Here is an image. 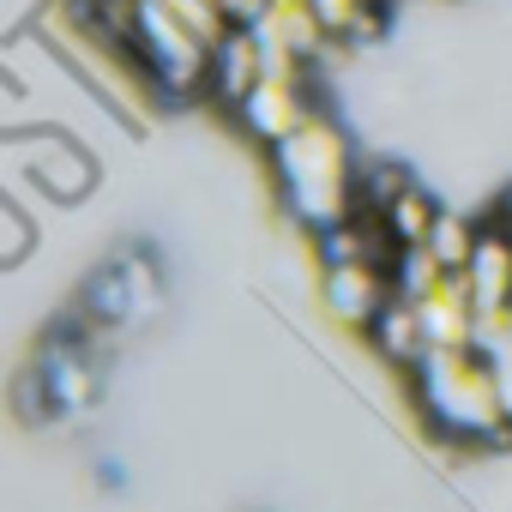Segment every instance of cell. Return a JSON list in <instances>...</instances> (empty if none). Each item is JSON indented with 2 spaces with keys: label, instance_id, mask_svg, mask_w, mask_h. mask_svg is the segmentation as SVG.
Here are the masks:
<instances>
[{
  "label": "cell",
  "instance_id": "30bf717a",
  "mask_svg": "<svg viewBox=\"0 0 512 512\" xmlns=\"http://www.w3.org/2000/svg\"><path fill=\"white\" fill-rule=\"evenodd\" d=\"M422 332H428V350H476V296H470V278L464 272H446L422 302Z\"/></svg>",
  "mask_w": 512,
  "mask_h": 512
},
{
  "label": "cell",
  "instance_id": "ffe728a7",
  "mask_svg": "<svg viewBox=\"0 0 512 512\" xmlns=\"http://www.w3.org/2000/svg\"><path fill=\"white\" fill-rule=\"evenodd\" d=\"M488 362H494V380H500V404H506V428H512V338H500V344L488 350Z\"/></svg>",
  "mask_w": 512,
  "mask_h": 512
},
{
  "label": "cell",
  "instance_id": "277c9868",
  "mask_svg": "<svg viewBox=\"0 0 512 512\" xmlns=\"http://www.w3.org/2000/svg\"><path fill=\"white\" fill-rule=\"evenodd\" d=\"M79 314H85L79 326H91V332H103V338L157 320V314H163V272H157V260H151V253H139V247H121L109 266H97V272L85 278Z\"/></svg>",
  "mask_w": 512,
  "mask_h": 512
},
{
  "label": "cell",
  "instance_id": "5b68a950",
  "mask_svg": "<svg viewBox=\"0 0 512 512\" xmlns=\"http://www.w3.org/2000/svg\"><path fill=\"white\" fill-rule=\"evenodd\" d=\"M31 380L43 386L55 422L85 416V410L103 398V350H97V332H91V326H67V332H55V338L37 350Z\"/></svg>",
  "mask_w": 512,
  "mask_h": 512
},
{
  "label": "cell",
  "instance_id": "5bb4252c",
  "mask_svg": "<svg viewBox=\"0 0 512 512\" xmlns=\"http://www.w3.org/2000/svg\"><path fill=\"white\" fill-rule=\"evenodd\" d=\"M308 7L332 37H350V43H374L386 31V0H308Z\"/></svg>",
  "mask_w": 512,
  "mask_h": 512
},
{
  "label": "cell",
  "instance_id": "4fadbf2b",
  "mask_svg": "<svg viewBox=\"0 0 512 512\" xmlns=\"http://www.w3.org/2000/svg\"><path fill=\"white\" fill-rule=\"evenodd\" d=\"M368 344H374V356H380L386 368L410 374V368L428 356V332H422V314H416V302L392 296V302L380 308V320L368 326Z\"/></svg>",
  "mask_w": 512,
  "mask_h": 512
},
{
  "label": "cell",
  "instance_id": "d6986e66",
  "mask_svg": "<svg viewBox=\"0 0 512 512\" xmlns=\"http://www.w3.org/2000/svg\"><path fill=\"white\" fill-rule=\"evenodd\" d=\"M0 223H7V247H0V266L13 272V266H25V253H31V241H37V235H31V217L19 211V199H0Z\"/></svg>",
  "mask_w": 512,
  "mask_h": 512
},
{
  "label": "cell",
  "instance_id": "3957f363",
  "mask_svg": "<svg viewBox=\"0 0 512 512\" xmlns=\"http://www.w3.org/2000/svg\"><path fill=\"white\" fill-rule=\"evenodd\" d=\"M127 49H133L139 73H145V85H151L157 97H169V103L199 97L205 79H211V43H205L187 19H175L163 0H139Z\"/></svg>",
  "mask_w": 512,
  "mask_h": 512
},
{
  "label": "cell",
  "instance_id": "6da1fadb",
  "mask_svg": "<svg viewBox=\"0 0 512 512\" xmlns=\"http://www.w3.org/2000/svg\"><path fill=\"white\" fill-rule=\"evenodd\" d=\"M410 398L422 422L452 446H512L500 380L482 350H428L410 368Z\"/></svg>",
  "mask_w": 512,
  "mask_h": 512
},
{
  "label": "cell",
  "instance_id": "8992f818",
  "mask_svg": "<svg viewBox=\"0 0 512 512\" xmlns=\"http://www.w3.org/2000/svg\"><path fill=\"white\" fill-rule=\"evenodd\" d=\"M320 109H314V97H308V67L302 61H278L272 55V67H266V79L260 85H253V97L241 103V127L253 133V139H260L266 151L272 145H284L296 127H308Z\"/></svg>",
  "mask_w": 512,
  "mask_h": 512
},
{
  "label": "cell",
  "instance_id": "7c38bea8",
  "mask_svg": "<svg viewBox=\"0 0 512 512\" xmlns=\"http://www.w3.org/2000/svg\"><path fill=\"white\" fill-rule=\"evenodd\" d=\"M464 278H470V296H476V320L512 308V241H506L494 223H482V241H476V253H470Z\"/></svg>",
  "mask_w": 512,
  "mask_h": 512
},
{
  "label": "cell",
  "instance_id": "44dd1931",
  "mask_svg": "<svg viewBox=\"0 0 512 512\" xmlns=\"http://www.w3.org/2000/svg\"><path fill=\"white\" fill-rule=\"evenodd\" d=\"M217 7H223V19H229V25L253 31V25H260V19L272 13V0H217Z\"/></svg>",
  "mask_w": 512,
  "mask_h": 512
},
{
  "label": "cell",
  "instance_id": "9c48e42d",
  "mask_svg": "<svg viewBox=\"0 0 512 512\" xmlns=\"http://www.w3.org/2000/svg\"><path fill=\"white\" fill-rule=\"evenodd\" d=\"M392 296H398L392 290V266H380V260H356V266H326L320 272V302H326V314L338 326H362L368 332Z\"/></svg>",
  "mask_w": 512,
  "mask_h": 512
},
{
  "label": "cell",
  "instance_id": "ba28073f",
  "mask_svg": "<svg viewBox=\"0 0 512 512\" xmlns=\"http://www.w3.org/2000/svg\"><path fill=\"white\" fill-rule=\"evenodd\" d=\"M266 67H272V49L260 43V31L229 25V31L211 43V79H205V97H211L223 115H241V103L253 97V85L266 79Z\"/></svg>",
  "mask_w": 512,
  "mask_h": 512
},
{
  "label": "cell",
  "instance_id": "7a4b0ae2",
  "mask_svg": "<svg viewBox=\"0 0 512 512\" xmlns=\"http://www.w3.org/2000/svg\"><path fill=\"white\" fill-rule=\"evenodd\" d=\"M356 169L362 163H356V151H350V139L332 115H314L284 145H272L278 199H284L290 223L308 229V235H320V229H332L356 211Z\"/></svg>",
  "mask_w": 512,
  "mask_h": 512
},
{
  "label": "cell",
  "instance_id": "7402d4cb",
  "mask_svg": "<svg viewBox=\"0 0 512 512\" xmlns=\"http://www.w3.org/2000/svg\"><path fill=\"white\" fill-rule=\"evenodd\" d=\"M488 223H494V229H500V235L512 241V187L500 193V205H494V217H488Z\"/></svg>",
  "mask_w": 512,
  "mask_h": 512
},
{
  "label": "cell",
  "instance_id": "e0dca14e",
  "mask_svg": "<svg viewBox=\"0 0 512 512\" xmlns=\"http://www.w3.org/2000/svg\"><path fill=\"white\" fill-rule=\"evenodd\" d=\"M404 187H410V169H404V163H392V157H362V169H356V211L386 217V205H392Z\"/></svg>",
  "mask_w": 512,
  "mask_h": 512
},
{
  "label": "cell",
  "instance_id": "8fae6325",
  "mask_svg": "<svg viewBox=\"0 0 512 512\" xmlns=\"http://www.w3.org/2000/svg\"><path fill=\"white\" fill-rule=\"evenodd\" d=\"M253 31H260V43H266L278 61H302V67H314V61L338 43V37L314 19L308 0H272V13L253 25Z\"/></svg>",
  "mask_w": 512,
  "mask_h": 512
},
{
  "label": "cell",
  "instance_id": "9a60e30c",
  "mask_svg": "<svg viewBox=\"0 0 512 512\" xmlns=\"http://www.w3.org/2000/svg\"><path fill=\"white\" fill-rule=\"evenodd\" d=\"M434 223H440V205H434V193H428V187H416V181L386 205V229H392V241H398V247H422V241L434 235Z\"/></svg>",
  "mask_w": 512,
  "mask_h": 512
},
{
  "label": "cell",
  "instance_id": "2e32d148",
  "mask_svg": "<svg viewBox=\"0 0 512 512\" xmlns=\"http://www.w3.org/2000/svg\"><path fill=\"white\" fill-rule=\"evenodd\" d=\"M476 241H482V223H476L470 211H446V205H440V223H434V235H428V253H434L446 272H464V266H470Z\"/></svg>",
  "mask_w": 512,
  "mask_h": 512
},
{
  "label": "cell",
  "instance_id": "ac0fdd59",
  "mask_svg": "<svg viewBox=\"0 0 512 512\" xmlns=\"http://www.w3.org/2000/svg\"><path fill=\"white\" fill-rule=\"evenodd\" d=\"M440 278H446V266L428 253V241H422V247H398V253H392V290H398L404 302H422Z\"/></svg>",
  "mask_w": 512,
  "mask_h": 512
},
{
  "label": "cell",
  "instance_id": "52a82bcc",
  "mask_svg": "<svg viewBox=\"0 0 512 512\" xmlns=\"http://www.w3.org/2000/svg\"><path fill=\"white\" fill-rule=\"evenodd\" d=\"M7 163L13 169H31V181L49 193V199H61V205H73V199H85L91 187H97V157L79 145V139H67V133H13L7 139Z\"/></svg>",
  "mask_w": 512,
  "mask_h": 512
}]
</instances>
